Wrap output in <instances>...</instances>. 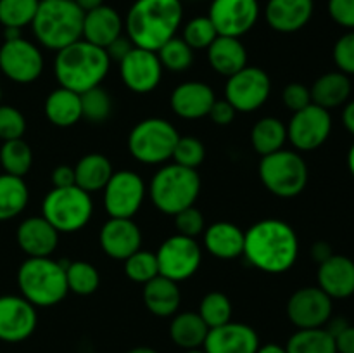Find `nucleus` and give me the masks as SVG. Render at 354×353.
I'll use <instances>...</instances> for the list:
<instances>
[{
    "label": "nucleus",
    "instance_id": "obj_49",
    "mask_svg": "<svg viewBox=\"0 0 354 353\" xmlns=\"http://www.w3.org/2000/svg\"><path fill=\"white\" fill-rule=\"evenodd\" d=\"M328 14L339 26L354 30V0H328Z\"/></svg>",
    "mask_w": 354,
    "mask_h": 353
},
{
    "label": "nucleus",
    "instance_id": "obj_37",
    "mask_svg": "<svg viewBox=\"0 0 354 353\" xmlns=\"http://www.w3.org/2000/svg\"><path fill=\"white\" fill-rule=\"evenodd\" d=\"M66 282L71 293L80 294V296H88L99 289L100 275L99 270L88 262H69L66 265Z\"/></svg>",
    "mask_w": 354,
    "mask_h": 353
},
{
    "label": "nucleus",
    "instance_id": "obj_14",
    "mask_svg": "<svg viewBox=\"0 0 354 353\" xmlns=\"http://www.w3.org/2000/svg\"><path fill=\"white\" fill-rule=\"evenodd\" d=\"M44 55L40 48L23 37L6 40L0 47V69L16 83H33L44 73Z\"/></svg>",
    "mask_w": 354,
    "mask_h": 353
},
{
    "label": "nucleus",
    "instance_id": "obj_12",
    "mask_svg": "<svg viewBox=\"0 0 354 353\" xmlns=\"http://www.w3.org/2000/svg\"><path fill=\"white\" fill-rule=\"evenodd\" d=\"M145 199V182L131 170L114 172L104 187V208L111 218H133Z\"/></svg>",
    "mask_w": 354,
    "mask_h": 353
},
{
    "label": "nucleus",
    "instance_id": "obj_17",
    "mask_svg": "<svg viewBox=\"0 0 354 353\" xmlns=\"http://www.w3.org/2000/svg\"><path fill=\"white\" fill-rule=\"evenodd\" d=\"M121 80L135 93H149L158 89L162 78V64L158 52L133 47L120 61Z\"/></svg>",
    "mask_w": 354,
    "mask_h": 353
},
{
    "label": "nucleus",
    "instance_id": "obj_24",
    "mask_svg": "<svg viewBox=\"0 0 354 353\" xmlns=\"http://www.w3.org/2000/svg\"><path fill=\"white\" fill-rule=\"evenodd\" d=\"M318 287L332 300L354 294V262L344 255H332L318 266Z\"/></svg>",
    "mask_w": 354,
    "mask_h": 353
},
{
    "label": "nucleus",
    "instance_id": "obj_36",
    "mask_svg": "<svg viewBox=\"0 0 354 353\" xmlns=\"http://www.w3.org/2000/svg\"><path fill=\"white\" fill-rule=\"evenodd\" d=\"M0 163L6 173L23 179L33 165V151L23 138L6 141L0 149Z\"/></svg>",
    "mask_w": 354,
    "mask_h": 353
},
{
    "label": "nucleus",
    "instance_id": "obj_35",
    "mask_svg": "<svg viewBox=\"0 0 354 353\" xmlns=\"http://www.w3.org/2000/svg\"><path fill=\"white\" fill-rule=\"evenodd\" d=\"M287 353H337L335 338L325 327L299 329L290 336Z\"/></svg>",
    "mask_w": 354,
    "mask_h": 353
},
{
    "label": "nucleus",
    "instance_id": "obj_16",
    "mask_svg": "<svg viewBox=\"0 0 354 353\" xmlns=\"http://www.w3.org/2000/svg\"><path fill=\"white\" fill-rule=\"evenodd\" d=\"M287 317L297 329L325 327L332 317V298L320 287H301L287 301Z\"/></svg>",
    "mask_w": 354,
    "mask_h": 353
},
{
    "label": "nucleus",
    "instance_id": "obj_33",
    "mask_svg": "<svg viewBox=\"0 0 354 353\" xmlns=\"http://www.w3.org/2000/svg\"><path fill=\"white\" fill-rule=\"evenodd\" d=\"M287 142V127L282 120L265 116L251 130V144L258 154L268 156L283 149Z\"/></svg>",
    "mask_w": 354,
    "mask_h": 353
},
{
    "label": "nucleus",
    "instance_id": "obj_48",
    "mask_svg": "<svg viewBox=\"0 0 354 353\" xmlns=\"http://www.w3.org/2000/svg\"><path fill=\"white\" fill-rule=\"evenodd\" d=\"M282 100L283 104H286L287 109H290L292 113L304 109V107H308L310 104H313L310 89H308L306 85H303V83H296V82L289 83V85L283 89Z\"/></svg>",
    "mask_w": 354,
    "mask_h": 353
},
{
    "label": "nucleus",
    "instance_id": "obj_41",
    "mask_svg": "<svg viewBox=\"0 0 354 353\" xmlns=\"http://www.w3.org/2000/svg\"><path fill=\"white\" fill-rule=\"evenodd\" d=\"M158 57L161 61L162 69H168L173 73H182L192 66L194 51L183 42V38L173 37L166 42L158 51Z\"/></svg>",
    "mask_w": 354,
    "mask_h": 353
},
{
    "label": "nucleus",
    "instance_id": "obj_60",
    "mask_svg": "<svg viewBox=\"0 0 354 353\" xmlns=\"http://www.w3.org/2000/svg\"><path fill=\"white\" fill-rule=\"evenodd\" d=\"M185 353H206V352H204V350H201V348H197V350H187Z\"/></svg>",
    "mask_w": 354,
    "mask_h": 353
},
{
    "label": "nucleus",
    "instance_id": "obj_43",
    "mask_svg": "<svg viewBox=\"0 0 354 353\" xmlns=\"http://www.w3.org/2000/svg\"><path fill=\"white\" fill-rule=\"evenodd\" d=\"M124 273L130 280L138 284H147L154 277L159 275V266L156 253L138 249L131 256L124 260Z\"/></svg>",
    "mask_w": 354,
    "mask_h": 353
},
{
    "label": "nucleus",
    "instance_id": "obj_5",
    "mask_svg": "<svg viewBox=\"0 0 354 353\" xmlns=\"http://www.w3.org/2000/svg\"><path fill=\"white\" fill-rule=\"evenodd\" d=\"M68 262H55L50 256L28 258L17 270L21 296L33 307H54L69 293L66 282Z\"/></svg>",
    "mask_w": 354,
    "mask_h": 353
},
{
    "label": "nucleus",
    "instance_id": "obj_45",
    "mask_svg": "<svg viewBox=\"0 0 354 353\" xmlns=\"http://www.w3.org/2000/svg\"><path fill=\"white\" fill-rule=\"evenodd\" d=\"M26 132V118L17 107L0 104V138L3 142L23 138Z\"/></svg>",
    "mask_w": 354,
    "mask_h": 353
},
{
    "label": "nucleus",
    "instance_id": "obj_39",
    "mask_svg": "<svg viewBox=\"0 0 354 353\" xmlns=\"http://www.w3.org/2000/svg\"><path fill=\"white\" fill-rule=\"evenodd\" d=\"M40 0H0V23L3 28L23 30L31 24Z\"/></svg>",
    "mask_w": 354,
    "mask_h": 353
},
{
    "label": "nucleus",
    "instance_id": "obj_61",
    "mask_svg": "<svg viewBox=\"0 0 354 353\" xmlns=\"http://www.w3.org/2000/svg\"><path fill=\"white\" fill-rule=\"evenodd\" d=\"M0 99H2V90H0Z\"/></svg>",
    "mask_w": 354,
    "mask_h": 353
},
{
    "label": "nucleus",
    "instance_id": "obj_8",
    "mask_svg": "<svg viewBox=\"0 0 354 353\" xmlns=\"http://www.w3.org/2000/svg\"><path fill=\"white\" fill-rule=\"evenodd\" d=\"M180 134L175 125L162 118H145L131 128L128 151L144 165H161L171 159Z\"/></svg>",
    "mask_w": 354,
    "mask_h": 353
},
{
    "label": "nucleus",
    "instance_id": "obj_53",
    "mask_svg": "<svg viewBox=\"0 0 354 353\" xmlns=\"http://www.w3.org/2000/svg\"><path fill=\"white\" fill-rule=\"evenodd\" d=\"M335 338L337 353H354V325H346Z\"/></svg>",
    "mask_w": 354,
    "mask_h": 353
},
{
    "label": "nucleus",
    "instance_id": "obj_34",
    "mask_svg": "<svg viewBox=\"0 0 354 353\" xmlns=\"http://www.w3.org/2000/svg\"><path fill=\"white\" fill-rule=\"evenodd\" d=\"M30 199V190L21 176L2 173L0 175V221L10 220L23 213Z\"/></svg>",
    "mask_w": 354,
    "mask_h": 353
},
{
    "label": "nucleus",
    "instance_id": "obj_15",
    "mask_svg": "<svg viewBox=\"0 0 354 353\" xmlns=\"http://www.w3.org/2000/svg\"><path fill=\"white\" fill-rule=\"evenodd\" d=\"M207 17L218 35L241 38L258 23L259 3L258 0H213Z\"/></svg>",
    "mask_w": 354,
    "mask_h": 353
},
{
    "label": "nucleus",
    "instance_id": "obj_1",
    "mask_svg": "<svg viewBox=\"0 0 354 353\" xmlns=\"http://www.w3.org/2000/svg\"><path fill=\"white\" fill-rule=\"evenodd\" d=\"M249 263L266 273L287 272L299 255V239L287 221L265 218L244 232V253Z\"/></svg>",
    "mask_w": 354,
    "mask_h": 353
},
{
    "label": "nucleus",
    "instance_id": "obj_27",
    "mask_svg": "<svg viewBox=\"0 0 354 353\" xmlns=\"http://www.w3.org/2000/svg\"><path fill=\"white\" fill-rule=\"evenodd\" d=\"M204 246L220 260H234L244 253V230L230 221H216L204 230Z\"/></svg>",
    "mask_w": 354,
    "mask_h": 353
},
{
    "label": "nucleus",
    "instance_id": "obj_13",
    "mask_svg": "<svg viewBox=\"0 0 354 353\" xmlns=\"http://www.w3.org/2000/svg\"><path fill=\"white\" fill-rule=\"evenodd\" d=\"M332 132V116L327 109L310 104L296 111L287 125V141L297 151H315L327 142Z\"/></svg>",
    "mask_w": 354,
    "mask_h": 353
},
{
    "label": "nucleus",
    "instance_id": "obj_18",
    "mask_svg": "<svg viewBox=\"0 0 354 353\" xmlns=\"http://www.w3.org/2000/svg\"><path fill=\"white\" fill-rule=\"evenodd\" d=\"M38 324L37 307L23 296H0V341L21 343L30 338Z\"/></svg>",
    "mask_w": 354,
    "mask_h": 353
},
{
    "label": "nucleus",
    "instance_id": "obj_38",
    "mask_svg": "<svg viewBox=\"0 0 354 353\" xmlns=\"http://www.w3.org/2000/svg\"><path fill=\"white\" fill-rule=\"evenodd\" d=\"M197 314L201 315V318L206 322L209 329L220 327V325L232 320V301L228 300L227 294L213 291L201 300Z\"/></svg>",
    "mask_w": 354,
    "mask_h": 353
},
{
    "label": "nucleus",
    "instance_id": "obj_29",
    "mask_svg": "<svg viewBox=\"0 0 354 353\" xmlns=\"http://www.w3.org/2000/svg\"><path fill=\"white\" fill-rule=\"evenodd\" d=\"M310 92L313 104L330 111L348 102L351 96V80L342 71L325 73L313 83Z\"/></svg>",
    "mask_w": 354,
    "mask_h": 353
},
{
    "label": "nucleus",
    "instance_id": "obj_20",
    "mask_svg": "<svg viewBox=\"0 0 354 353\" xmlns=\"http://www.w3.org/2000/svg\"><path fill=\"white\" fill-rule=\"evenodd\" d=\"M203 348L206 353H256L259 336L251 325L230 320L220 327L209 329Z\"/></svg>",
    "mask_w": 354,
    "mask_h": 353
},
{
    "label": "nucleus",
    "instance_id": "obj_44",
    "mask_svg": "<svg viewBox=\"0 0 354 353\" xmlns=\"http://www.w3.org/2000/svg\"><path fill=\"white\" fill-rule=\"evenodd\" d=\"M204 158H206V147L203 142L196 137H182L180 135L178 142L175 145L171 159L180 166L185 168L197 170L203 165Z\"/></svg>",
    "mask_w": 354,
    "mask_h": 353
},
{
    "label": "nucleus",
    "instance_id": "obj_59",
    "mask_svg": "<svg viewBox=\"0 0 354 353\" xmlns=\"http://www.w3.org/2000/svg\"><path fill=\"white\" fill-rule=\"evenodd\" d=\"M348 166H349V172H351V175L354 176V144L351 145V149H349L348 152Z\"/></svg>",
    "mask_w": 354,
    "mask_h": 353
},
{
    "label": "nucleus",
    "instance_id": "obj_32",
    "mask_svg": "<svg viewBox=\"0 0 354 353\" xmlns=\"http://www.w3.org/2000/svg\"><path fill=\"white\" fill-rule=\"evenodd\" d=\"M114 170L111 165L109 158L99 152H92L86 154L76 163L75 166V179L76 185L80 189L86 190L88 194L97 192V190H104L107 185L109 179L113 176Z\"/></svg>",
    "mask_w": 354,
    "mask_h": 353
},
{
    "label": "nucleus",
    "instance_id": "obj_54",
    "mask_svg": "<svg viewBox=\"0 0 354 353\" xmlns=\"http://www.w3.org/2000/svg\"><path fill=\"white\" fill-rule=\"evenodd\" d=\"M332 255H334V253H332V248L328 242L320 241V242H315V244L311 246V256H313V260L318 263V265L324 263L325 260L330 258Z\"/></svg>",
    "mask_w": 354,
    "mask_h": 353
},
{
    "label": "nucleus",
    "instance_id": "obj_26",
    "mask_svg": "<svg viewBox=\"0 0 354 353\" xmlns=\"http://www.w3.org/2000/svg\"><path fill=\"white\" fill-rule=\"evenodd\" d=\"M207 61L214 71L228 78L248 66V51L241 38L218 35L207 47Z\"/></svg>",
    "mask_w": 354,
    "mask_h": 353
},
{
    "label": "nucleus",
    "instance_id": "obj_40",
    "mask_svg": "<svg viewBox=\"0 0 354 353\" xmlns=\"http://www.w3.org/2000/svg\"><path fill=\"white\" fill-rule=\"evenodd\" d=\"M80 99H82V118L90 123H104L111 116L113 100L109 92L100 85L80 93Z\"/></svg>",
    "mask_w": 354,
    "mask_h": 353
},
{
    "label": "nucleus",
    "instance_id": "obj_19",
    "mask_svg": "<svg viewBox=\"0 0 354 353\" xmlns=\"http://www.w3.org/2000/svg\"><path fill=\"white\" fill-rule=\"evenodd\" d=\"M99 244L107 256L124 262L140 249V227L131 218H109L99 232Z\"/></svg>",
    "mask_w": 354,
    "mask_h": 353
},
{
    "label": "nucleus",
    "instance_id": "obj_47",
    "mask_svg": "<svg viewBox=\"0 0 354 353\" xmlns=\"http://www.w3.org/2000/svg\"><path fill=\"white\" fill-rule=\"evenodd\" d=\"M334 61L339 71L344 75H354V30L342 35L334 45Z\"/></svg>",
    "mask_w": 354,
    "mask_h": 353
},
{
    "label": "nucleus",
    "instance_id": "obj_2",
    "mask_svg": "<svg viewBox=\"0 0 354 353\" xmlns=\"http://www.w3.org/2000/svg\"><path fill=\"white\" fill-rule=\"evenodd\" d=\"M182 19V0H135L124 17V30L135 47L158 52L176 37Z\"/></svg>",
    "mask_w": 354,
    "mask_h": 353
},
{
    "label": "nucleus",
    "instance_id": "obj_55",
    "mask_svg": "<svg viewBox=\"0 0 354 353\" xmlns=\"http://www.w3.org/2000/svg\"><path fill=\"white\" fill-rule=\"evenodd\" d=\"M342 123H344L346 130L354 135V100L344 106V111H342Z\"/></svg>",
    "mask_w": 354,
    "mask_h": 353
},
{
    "label": "nucleus",
    "instance_id": "obj_52",
    "mask_svg": "<svg viewBox=\"0 0 354 353\" xmlns=\"http://www.w3.org/2000/svg\"><path fill=\"white\" fill-rule=\"evenodd\" d=\"M133 47H135V45L131 44L130 38L123 37V35H121V37H118L116 40L113 42V44L107 45L106 52H107V55H109V59H114V61L120 62L121 59H123L124 55H127L128 52H130Z\"/></svg>",
    "mask_w": 354,
    "mask_h": 353
},
{
    "label": "nucleus",
    "instance_id": "obj_46",
    "mask_svg": "<svg viewBox=\"0 0 354 353\" xmlns=\"http://www.w3.org/2000/svg\"><path fill=\"white\" fill-rule=\"evenodd\" d=\"M175 227L180 235L194 237L204 232V215L196 206H189L175 215Z\"/></svg>",
    "mask_w": 354,
    "mask_h": 353
},
{
    "label": "nucleus",
    "instance_id": "obj_21",
    "mask_svg": "<svg viewBox=\"0 0 354 353\" xmlns=\"http://www.w3.org/2000/svg\"><path fill=\"white\" fill-rule=\"evenodd\" d=\"M216 100L214 90L203 82L180 83L169 97V106L176 116L183 120H201L209 114Z\"/></svg>",
    "mask_w": 354,
    "mask_h": 353
},
{
    "label": "nucleus",
    "instance_id": "obj_10",
    "mask_svg": "<svg viewBox=\"0 0 354 353\" xmlns=\"http://www.w3.org/2000/svg\"><path fill=\"white\" fill-rule=\"evenodd\" d=\"M156 258H158L159 275L173 282H182L190 279L199 270L203 251L194 237L175 234L159 246Z\"/></svg>",
    "mask_w": 354,
    "mask_h": 353
},
{
    "label": "nucleus",
    "instance_id": "obj_30",
    "mask_svg": "<svg viewBox=\"0 0 354 353\" xmlns=\"http://www.w3.org/2000/svg\"><path fill=\"white\" fill-rule=\"evenodd\" d=\"M45 116L52 125L61 128L73 127L82 120V99L80 93L59 87L45 99Z\"/></svg>",
    "mask_w": 354,
    "mask_h": 353
},
{
    "label": "nucleus",
    "instance_id": "obj_51",
    "mask_svg": "<svg viewBox=\"0 0 354 353\" xmlns=\"http://www.w3.org/2000/svg\"><path fill=\"white\" fill-rule=\"evenodd\" d=\"M50 180H52V185L54 187L76 185L75 166H68V165L55 166L54 172H52V175H50Z\"/></svg>",
    "mask_w": 354,
    "mask_h": 353
},
{
    "label": "nucleus",
    "instance_id": "obj_11",
    "mask_svg": "<svg viewBox=\"0 0 354 353\" xmlns=\"http://www.w3.org/2000/svg\"><path fill=\"white\" fill-rule=\"evenodd\" d=\"M272 80L268 73L256 66H245L235 75L228 76L225 85V99L237 113L258 111L268 100Z\"/></svg>",
    "mask_w": 354,
    "mask_h": 353
},
{
    "label": "nucleus",
    "instance_id": "obj_31",
    "mask_svg": "<svg viewBox=\"0 0 354 353\" xmlns=\"http://www.w3.org/2000/svg\"><path fill=\"white\" fill-rule=\"evenodd\" d=\"M209 327L201 318L197 311H182L175 314L169 324V338L176 346L187 350L203 348Z\"/></svg>",
    "mask_w": 354,
    "mask_h": 353
},
{
    "label": "nucleus",
    "instance_id": "obj_58",
    "mask_svg": "<svg viewBox=\"0 0 354 353\" xmlns=\"http://www.w3.org/2000/svg\"><path fill=\"white\" fill-rule=\"evenodd\" d=\"M128 353H159L158 350L151 348V346H137V348L130 350Z\"/></svg>",
    "mask_w": 354,
    "mask_h": 353
},
{
    "label": "nucleus",
    "instance_id": "obj_6",
    "mask_svg": "<svg viewBox=\"0 0 354 353\" xmlns=\"http://www.w3.org/2000/svg\"><path fill=\"white\" fill-rule=\"evenodd\" d=\"M201 192V176L197 170L176 163L165 165L156 172L149 185L152 204L161 213L175 217L178 211L194 206Z\"/></svg>",
    "mask_w": 354,
    "mask_h": 353
},
{
    "label": "nucleus",
    "instance_id": "obj_9",
    "mask_svg": "<svg viewBox=\"0 0 354 353\" xmlns=\"http://www.w3.org/2000/svg\"><path fill=\"white\" fill-rule=\"evenodd\" d=\"M308 166L296 151H280L263 156L259 163V179L273 196L290 199L299 196L308 183Z\"/></svg>",
    "mask_w": 354,
    "mask_h": 353
},
{
    "label": "nucleus",
    "instance_id": "obj_23",
    "mask_svg": "<svg viewBox=\"0 0 354 353\" xmlns=\"http://www.w3.org/2000/svg\"><path fill=\"white\" fill-rule=\"evenodd\" d=\"M16 239L28 258H45L57 248L59 232L44 217H30L19 224Z\"/></svg>",
    "mask_w": 354,
    "mask_h": 353
},
{
    "label": "nucleus",
    "instance_id": "obj_4",
    "mask_svg": "<svg viewBox=\"0 0 354 353\" xmlns=\"http://www.w3.org/2000/svg\"><path fill=\"white\" fill-rule=\"evenodd\" d=\"M83 16L75 0H40L31 28L45 48L59 52L82 38Z\"/></svg>",
    "mask_w": 354,
    "mask_h": 353
},
{
    "label": "nucleus",
    "instance_id": "obj_3",
    "mask_svg": "<svg viewBox=\"0 0 354 353\" xmlns=\"http://www.w3.org/2000/svg\"><path fill=\"white\" fill-rule=\"evenodd\" d=\"M111 68L106 48H100L80 38L75 44L61 48L55 54L54 73L59 87L83 93L99 87Z\"/></svg>",
    "mask_w": 354,
    "mask_h": 353
},
{
    "label": "nucleus",
    "instance_id": "obj_22",
    "mask_svg": "<svg viewBox=\"0 0 354 353\" xmlns=\"http://www.w3.org/2000/svg\"><path fill=\"white\" fill-rule=\"evenodd\" d=\"M313 10V0H268L265 19L279 33H296L310 23Z\"/></svg>",
    "mask_w": 354,
    "mask_h": 353
},
{
    "label": "nucleus",
    "instance_id": "obj_50",
    "mask_svg": "<svg viewBox=\"0 0 354 353\" xmlns=\"http://www.w3.org/2000/svg\"><path fill=\"white\" fill-rule=\"evenodd\" d=\"M235 114H237V111L232 107V104L228 102L227 99H221V100L216 99L213 106H211L209 114H207V116L211 118V121H213L214 125L227 127V125H230L232 121L235 120Z\"/></svg>",
    "mask_w": 354,
    "mask_h": 353
},
{
    "label": "nucleus",
    "instance_id": "obj_56",
    "mask_svg": "<svg viewBox=\"0 0 354 353\" xmlns=\"http://www.w3.org/2000/svg\"><path fill=\"white\" fill-rule=\"evenodd\" d=\"M76 6L83 10V12H88V10L97 9V7L104 6V0H75Z\"/></svg>",
    "mask_w": 354,
    "mask_h": 353
},
{
    "label": "nucleus",
    "instance_id": "obj_57",
    "mask_svg": "<svg viewBox=\"0 0 354 353\" xmlns=\"http://www.w3.org/2000/svg\"><path fill=\"white\" fill-rule=\"evenodd\" d=\"M256 353H287V350H286V346L275 345V343H268V345L259 346L258 352Z\"/></svg>",
    "mask_w": 354,
    "mask_h": 353
},
{
    "label": "nucleus",
    "instance_id": "obj_28",
    "mask_svg": "<svg viewBox=\"0 0 354 353\" xmlns=\"http://www.w3.org/2000/svg\"><path fill=\"white\" fill-rule=\"evenodd\" d=\"M144 305L147 310L156 317H173L178 311L182 294H180L178 282L166 279V277L158 275L147 284H144L142 291Z\"/></svg>",
    "mask_w": 354,
    "mask_h": 353
},
{
    "label": "nucleus",
    "instance_id": "obj_7",
    "mask_svg": "<svg viewBox=\"0 0 354 353\" xmlns=\"http://www.w3.org/2000/svg\"><path fill=\"white\" fill-rule=\"evenodd\" d=\"M93 215L92 197L78 185L54 187L41 203V217L57 232L82 230Z\"/></svg>",
    "mask_w": 354,
    "mask_h": 353
},
{
    "label": "nucleus",
    "instance_id": "obj_25",
    "mask_svg": "<svg viewBox=\"0 0 354 353\" xmlns=\"http://www.w3.org/2000/svg\"><path fill=\"white\" fill-rule=\"evenodd\" d=\"M124 21L121 19L120 12L109 6H100L97 9L88 10L83 16V40L106 48L113 44L118 37L123 35Z\"/></svg>",
    "mask_w": 354,
    "mask_h": 353
},
{
    "label": "nucleus",
    "instance_id": "obj_42",
    "mask_svg": "<svg viewBox=\"0 0 354 353\" xmlns=\"http://www.w3.org/2000/svg\"><path fill=\"white\" fill-rule=\"evenodd\" d=\"M216 37V28L207 16L192 17L183 26L182 38L192 51H204V48L207 51V47L213 44Z\"/></svg>",
    "mask_w": 354,
    "mask_h": 353
}]
</instances>
